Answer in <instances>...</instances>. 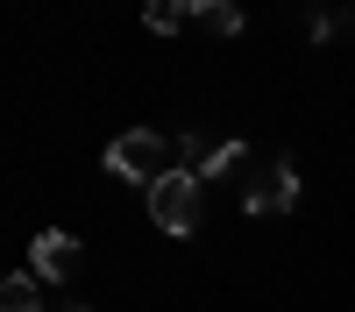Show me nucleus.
Returning <instances> with one entry per match:
<instances>
[{
    "instance_id": "obj_1",
    "label": "nucleus",
    "mask_w": 355,
    "mask_h": 312,
    "mask_svg": "<svg viewBox=\"0 0 355 312\" xmlns=\"http://www.w3.org/2000/svg\"><path fill=\"white\" fill-rule=\"evenodd\" d=\"M178 163H185L178 135H157V128H128V135H114V149H107V170L128 178V185H157Z\"/></svg>"
},
{
    "instance_id": "obj_2",
    "label": "nucleus",
    "mask_w": 355,
    "mask_h": 312,
    "mask_svg": "<svg viewBox=\"0 0 355 312\" xmlns=\"http://www.w3.org/2000/svg\"><path fill=\"white\" fill-rule=\"evenodd\" d=\"M199 170L192 163H178L171 170V178H157L150 185V220L164 227V235H192V227H199Z\"/></svg>"
},
{
    "instance_id": "obj_3",
    "label": "nucleus",
    "mask_w": 355,
    "mask_h": 312,
    "mask_svg": "<svg viewBox=\"0 0 355 312\" xmlns=\"http://www.w3.org/2000/svg\"><path fill=\"white\" fill-rule=\"evenodd\" d=\"M28 270H36L43 284H71V277H78V235H64V227H43L36 248H28Z\"/></svg>"
},
{
    "instance_id": "obj_4",
    "label": "nucleus",
    "mask_w": 355,
    "mask_h": 312,
    "mask_svg": "<svg viewBox=\"0 0 355 312\" xmlns=\"http://www.w3.org/2000/svg\"><path fill=\"white\" fill-rule=\"evenodd\" d=\"M242 206L249 213H291L299 206V163H277V170H263V178H249Z\"/></svg>"
},
{
    "instance_id": "obj_5",
    "label": "nucleus",
    "mask_w": 355,
    "mask_h": 312,
    "mask_svg": "<svg viewBox=\"0 0 355 312\" xmlns=\"http://www.w3.org/2000/svg\"><path fill=\"white\" fill-rule=\"evenodd\" d=\"M192 21L206 36H242V8L234 0H192Z\"/></svg>"
},
{
    "instance_id": "obj_6",
    "label": "nucleus",
    "mask_w": 355,
    "mask_h": 312,
    "mask_svg": "<svg viewBox=\"0 0 355 312\" xmlns=\"http://www.w3.org/2000/svg\"><path fill=\"white\" fill-rule=\"evenodd\" d=\"M192 170H199V178H234V170H249V149H242V142H214Z\"/></svg>"
},
{
    "instance_id": "obj_7",
    "label": "nucleus",
    "mask_w": 355,
    "mask_h": 312,
    "mask_svg": "<svg viewBox=\"0 0 355 312\" xmlns=\"http://www.w3.org/2000/svg\"><path fill=\"white\" fill-rule=\"evenodd\" d=\"M0 312H43V291H36V270H15L0 284Z\"/></svg>"
},
{
    "instance_id": "obj_8",
    "label": "nucleus",
    "mask_w": 355,
    "mask_h": 312,
    "mask_svg": "<svg viewBox=\"0 0 355 312\" xmlns=\"http://www.w3.org/2000/svg\"><path fill=\"white\" fill-rule=\"evenodd\" d=\"M185 15H192V0H142V28H150V36L185 28Z\"/></svg>"
},
{
    "instance_id": "obj_9",
    "label": "nucleus",
    "mask_w": 355,
    "mask_h": 312,
    "mask_svg": "<svg viewBox=\"0 0 355 312\" xmlns=\"http://www.w3.org/2000/svg\"><path fill=\"white\" fill-rule=\"evenodd\" d=\"M64 312H85V305H64Z\"/></svg>"
}]
</instances>
